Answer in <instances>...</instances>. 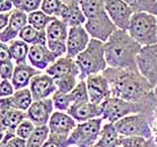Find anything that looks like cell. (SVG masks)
<instances>
[{
	"mask_svg": "<svg viewBox=\"0 0 157 147\" xmlns=\"http://www.w3.org/2000/svg\"><path fill=\"white\" fill-rule=\"evenodd\" d=\"M64 6L65 5L61 0H43L40 10L44 11L48 16L55 17V18L59 19Z\"/></svg>",
	"mask_w": 157,
	"mask_h": 147,
	"instance_id": "cell-32",
	"label": "cell"
},
{
	"mask_svg": "<svg viewBox=\"0 0 157 147\" xmlns=\"http://www.w3.org/2000/svg\"><path fill=\"white\" fill-rule=\"evenodd\" d=\"M25 119H27V112L18 109H11L5 114L0 116V129L1 134L11 133L16 134V129Z\"/></svg>",
	"mask_w": 157,
	"mask_h": 147,
	"instance_id": "cell-22",
	"label": "cell"
},
{
	"mask_svg": "<svg viewBox=\"0 0 157 147\" xmlns=\"http://www.w3.org/2000/svg\"><path fill=\"white\" fill-rule=\"evenodd\" d=\"M103 74L108 79L111 95L115 98L140 101L154 91V88L139 70L108 68Z\"/></svg>",
	"mask_w": 157,
	"mask_h": 147,
	"instance_id": "cell-1",
	"label": "cell"
},
{
	"mask_svg": "<svg viewBox=\"0 0 157 147\" xmlns=\"http://www.w3.org/2000/svg\"><path fill=\"white\" fill-rule=\"evenodd\" d=\"M54 112V103L52 98L37 100L32 103L27 110V119H29L36 127L48 125V121Z\"/></svg>",
	"mask_w": 157,
	"mask_h": 147,
	"instance_id": "cell-15",
	"label": "cell"
},
{
	"mask_svg": "<svg viewBox=\"0 0 157 147\" xmlns=\"http://www.w3.org/2000/svg\"><path fill=\"white\" fill-rule=\"evenodd\" d=\"M19 39L27 43L29 46L32 45H47V36L46 30L42 32L34 28L30 25H27L19 34Z\"/></svg>",
	"mask_w": 157,
	"mask_h": 147,
	"instance_id": "cell-27",
	"label": "cell"
},
{
	"mask_svg": "<svg viewBox=\"0 0 157 147\" xmlns=\"http://www.w3.org/2000/svg\"><path fill=\"white\" fill-rule=\"evenodd\" d=\"M61 1L66 6H80L81 0H61Z\"/></svg>",
	"mask_w": 157,
	"mask_h": 147,
	"instance_id": "cell-46",
	"label": "cell"
},
{
	"mask_svg": "<svg viewBox=\"0 0 157 147\" xmlns=\"http://www.w3.org/2000/svg\"><path fill=\"white\" fill-rule=\"evenodd\" d=\"M157 99L154 91L140 101H127L110 97L101 105L103 120L107 122H117L121 118L135 114H143L153 122L156 114Z\"/></svg>",
	"mask_w": 157,
	"mask_h": 147,
	"instance_id": "cell-3",
	"label": "cell"
},
{
	"mask_svg": "<svg viewBox=\"0 0 157 147\" xmlns=\"http://www.w3.org/2000/svg\"><path fill=\"white\" fill-rule=\"evenodd\" d=\"M134 13H149L157 16V0H124Z\"/></svg>",
	"mask_w": 157,
	"mask_h": 147,
	"instance_id": "cell-30",
	"label": "cell"
},
{
	"mask_svg": "<svg viewBox=\"0 0 157 147\" xmlns=\"http://www.w3.org/2000/svg\"><path fill=\"white\" fill-rule=\"evenodd\" d=\"M67 114L75 119L78 122H84V121L91 120L94 118H99L102 116L101 106L94 105L91 102H78L73 103Z\"/></svg>",
	"mask_w": 157,
	"mask_h": 147,
	"instance_id": "cell-20",
	"label": "cell"
},
{
	"mask_svg": "<svg viewBox=\"0 0 157 147\" xmlns=\"http://www.w3.org/2000/svg\"><path fill=\"white\" fill-rule=\"evenodd\" d=\"M29 90L33 95L34 101H37V100L52 98V95L57 91V88L55 84V80L51 75L40 73L33 78L29 84Z\"/></svg>",
	"mask_w": 157,
	"mask_h": 147,
	"instance_id": "cell-16",
	"label": "cell"
},
{
	"mask_svg": "<svg viewBox=\"0 0 157 147\" xmlns=\"http://www.w3.org/2000/svg\"><path fill=\"white\" fill-rule=\"evenodd\" d=\"M46 74L51 75L54 80L59 79L65 75H80V69L75 62V59L69 57V56H62L53 63L48 69L45 71Z\"/></svg>",
	"mask_w": 157,
	"mask_h": 147,
	"instance_id": "cell-19",
	"label": "cell"
},
{
	"mask_svg": "<svg viewBox=\"0 0 157 147\" xmlns=\"http://www.w3.org/2000/svg\"><path fill=\"white\" fill-rule=\"evenodd\" d=\"M76 125H78V121L73 117H71L67 112L54 111L47 126L51 134L69 138L71 133L76 127Z\"/></svg>",
	"mask_w": 157,
	"mask_h": 147,
	"instance_id": "cell-17",
	"label": "cell"
},
{
	"mask_svg": "<svg viewBox=\"0 0 157 147\" xmlns=\"http://www.w3.org/2000/svg\"><path fill=\"white\" fill-rule=\"evenodd\" d=\"M141 47L128 32L118 29L105 43L108 68L138 70L137 57Z\"/></svg>",
	"mask_w": 157,
	"mask_h": 147,
	"instance_id": "cell-2",
	"label": "cell"
},
{
	"mask_svg": "<svg viewBox=\"0 0 157 147\" xmlns=\"http://www.w3.org/2000/svg\"><path fill=\"white\" fill-rule=\"evenodd\" d=\"M120 135L113 122H105L102 126L99 141L95 147H118Z\"/></svg>",
	"mask_w": 157,
	"mask_h": 147,
	"instance_id": "cell-24",
	"label": "cell"
},
{
	"mask_svg": "<svg viewBox=\"0 0 157 147\" xmlns=\"http://www.w3.org/2000/svg\"><path fill=\"white\" fill-rule=\"evenodd\" d=\"M84 28L91 38L98 39L103 43L107 42L111 37L112 34L118 30L117 26L110 19L107 11L94 18L86 20V23L84 24Z\"/></svg>",
	"mask_w": 157,
	"mask_h": 147,
	"instance_id": "cell-10",
	"label": "cell"
},
{
	"mask_svg": "<svg viewBox=\"0 0 157 147\" xmlns=\"http://www.w3.org/2000/svg\"><path fill=\"white\" fill-rule=\"evenodd\" d=\"M70 99L71 102L78 103V102H89V93H88V87L85 80H80L74 90L70 93Z\"/></svg>",
	"mask_w": 157,
	"mask_h": 147,
	"instance_id": "cell-34",
	"label": "cell"
},
{
	"mask_svg": "<svg viewBox=\"0 0 157 147\" xmlns=\"http://www.w3.org/2000/svg\"><path fill=\"white\" fill-rule=\"evenodd\" d=\"M8 100L13 109H18V110L25 111V112H27V110L29 109V107L34 102L33 95H32L29 88L17 90L11 97L8 98Z\"/></svg>",
	"mask_w": 157,
	"mask_h": 147,
	"instance_id": "cell-25",
	"label": "cell"
},
{
	"mask_svg": "<svg viewBox=\"0 0 157 147\" xmlns=\"http://www.w3.org/2000/svg\"><path fill=\"white\" fill-rule=\"evenodd\" d=\"M70 27L63 20L55 19L49 24L46 29L47 47L52 51L57 59L66 55V42Z\"/></svg>",
	"mask_w": 157,
	"mask_h": 147,
	"instance_id": "cell-8",
	"label": "cell"
},
{
	"mask_svg": "<svg viewBox=\"0 0 157 147\" xmlns=\"http://www.w3.org/2000/svg\"><path fill=\"white\" fill-rule=\"evenodd\" d=\"M8 45H9L11 60L16 63V65L27 64L30 46L21 39H15L11 43H9Z\"/></svg>",
	"mask_w": 157,
	"mask_h": 147,
	"instance_id": "cell-26",
	"label": "cell"
},
{
	"mask_svg": "<svg viewBox=\"0 0 157 147\" xmlns=\"http://www.w3.org/2000/svg\"><path fill=\"white\" fill-rule=\"evenodd\" d=\"M28 25V14L24 13L19 9H15L10 15L9 25L3 30L0 32V41L1 43L9 44L13 41L19 37L20 32Z\"/></svg>",
	"mask_w": 157,
	"mask_h": 147,
	"instance_id": "cell-14",
	"label": "cell"
},
{
	"mask_svg": "<svg viewBox=\"0 0 157 147\" xmlns=\"http://www.w3.org/2000/svg\"><path fill=\"white\" fill-rule=\"evenodd\" d=\"M55 19H57V18L46 15L40 9L28 14V25L33 26L34 28H36L38 30H42V32H45L47 29V27L49 26V24Z\"/></svg>",
	"mask_w": 157,
	"mask_h": 147,
	"instance_id": "cell-28",
	"label": "cell"
},
{
	"mask_svg": "<svg viewBox=\"0 0 157 147\" xmlns=\"http://www.w3.org/2000/svg\"><path fill=\"white\" fill-rule=\"evenodd\" d=\"M148 139L139 136H120L118 147H146Z\"/></svg>",
	"mask_w": 157,
	"mask_h": 147,
	"instance_id": "cell-36",
	"label": "cell"
},
{
	"mask_svg": "<svg viewBox=\"0 0 157 147\" xmlns=\"http://www.w3.org/2000/svg\"><path fill=\"white\" fill-rule=\"evenodd\" d=\"M102 122V117L94 118L84 122H78L70 135V145L78 147H95L103 126Z\"/></svg>",
	"mask_w": 157,
	"mask_h": 147,
	"instance_id": "cell-6",
	"label": "cell"
},
{
	"mask_svg": "<svg viewBox=\"0 0 157 147\" xmlns=\"http://www.w3.org/2000/svg\"><path fill=\"white\" fill-rule=\"evenodd\" d=\"M52 100L54 103V109L56 111H63V112H67L70 107L72 106L71 99H70V95L63 93L61 91H57L52 95Z\"/></svg>",
	"mask_w": 157,
	"mask_h": 147,
	"instance_id": "cell-35",
	"label": "cell"
},
{
	"mask_svg": "<svg viewBox=\"0 0 157 147\" xmlns=\"http://www.w3.org/2000/svg\"><path fill=\"white\" fill-rule=\"evenodd\" d=\"M57 57L47 45H32L28 53V62L39 71H46Z\"/></svg>",
	"mask_w": 157,
	"mask_h": 147,
	"instance_id": "cell-18",
	"label": "cell"
},
{
	"mask_svg": "<svg viewBox=\"0 0 157 147\" xmlns=\"http://www.w3.org/2000/svg\"><path fill=\"white\" fill-rule=\"evenodd\" d=\"M71 147H78V146H71Z\"/></svg>",
	"mask_w": 157,
	"mask_h": 147,
	"instance_id": "cell-50",
	"label": "cell"
},
{
	"mask_svg": "<svg viewBox=\"0 0 157 147\" xmlns=\"http://www.w3.org/2000/svg\"><path fill=\"white\" fill-rule=\"evenodd\" d=\"M15 92H16V89L10 80H1V83H0V97L1 98H9Z\"/></svg>",
	"mask_w": 157,
	"mask_h": 147,
	"instance_id": "cell-41",
	"label": "cell"
},
{
	"mask_svg": "<svg viewBox=\"0 0 157 147\" xmlns=\"http://www.w3.org/2000/svg\"><path fill=\"white\" fill-rule=\"evenodd\" d=\"M15 9V3L11 0H0V13H11Z\"/></svg>",
	"mask_w": 157,
	"mask_h": 147,
	"instance_id": "cell-44",
	"label": "cell"
},
{
	"mask_svg": "<svg viewBox=\"0 0 157 147\" xmlns=\"http://www.w3.org/2000/svg\"><path fill=\"white\" fill-rule=\"evenodd\" d=\"M91 37L84 26L70 27L67 42H66V56L75 59L76 56L88 47Z\"/></svg>",
	"mask_w": 157,
	"mask_h": 147,
	"instance_id": "cell-13",
	"label": "cell"
},
{
	"mask_svg": "<svg viewBox=\"0 0 157 147\" xmlns=\"http://www.w3.org/2000/svg\"><path fill=\"white\" fill-rule=\"evenodd\" d=\"M138 70L153 88L157 87V44L141 47L137 57Z\"/></svg>",
	"mask_w": 157,
	"mask_h": 147,
	"instance_id": "cell-9",
	"label": "cell"
},
{
	"mask_svg": "<svg viewBox=\"0 0 157 147\" xmlns=\"http://www.w3.org/2000/svg\"><path fill=\"white\" fill-rule=\"evenodd\" d=\"M59 19L63 20L69 27L84 26L86 23V17L82 11L80 6H64Z\"/></svg>",
	"mask_w": 157,
	"mask_h": 147,
	"instance_id": "cell-23",
	"label": "cell"
},
{
	"mask_svg": "<svg viewBox=\"0 0 157 147\" xmlns=\"http://www.w3.org/2000/svg\"><path fill=\"white\" fill-rule=\"evenodd\" d=\"M11 1H13V2L15 3V5H16V3L18 2V1H19V0H11Z\"/></svg>",
	"mask_w": 157,
	"mask_h": 147,
	"instance_id": "cell-47",
	"label": "cell"
},
{
	"mask_svg": "<svg viewBox=\"0 0 157 147\" xmlns=\"http://www.w3.org/2000/svg\"><path fill=\"white\" fill-rule=\"evenodd\" d=\"M85 82L88 87L89 100L91 103L101 106L105 100L112 97L108 79L105 78L103 73L90 75L85 79Z\"/></svg>",
	"mask_w": 157,
	"mask_h": 147,
	"instance_id": "cell-11",
	"label": "cell"
},
{
	"mask_svg": "<svg viewBox=\"0 0 157 147\" xmlns=\"http://www.w3.org/2000/svg\"><path fill=\"white\" fill-rule=\"evenodd\" d=\"M101 1H103V2H105V3L107 2V0H101Z\"/></svg>",
	"mask_w": 157,
	"mask_h": 147,
	"instance_id": "cell-49",
	"label": "cell"
},
{
	"mask_svg": "<svg viewBox=\"0 0 157 147\" xmlns=\"http://www.w3.org/2000/svg\"><path fill=\"white\" fill-rule=\"evenodd\" d=\"M80 7L86 19H91L105 11V3L101 0H81Z\"/></svg>",
	"mask_w": 157,
	"mask_h": 147,
	"instance_id": "cell-29",
	"label": "cell"
},
{
	"mask_svg": "<svg viewBox=\"0 0 157 147\" xmlns=\"http://www.w3.org/2000/svg\"><path fill=\"white\" fill-rule=\"evenodd\" d=\"M75 62L80 69L78 80H85L90 75L103 73L108 69L105 43L91 38L88 47L75 57Z\"/></svg>",
	"mask_w": 157,
	"mask_h": 147,
	"instance_id": "cell-4",
	"label": "cell"
},
{
	"mask_svg": "<svg viewBox=\"0 0 157 147\" xmlns=\"http://www.w3.org/2000/svg\"><path fill=\"white\" fill-rule=\"evenodd\" d=\"M6 145L8 147H27V141L18 137V136H13L11 139L7 141Z\"/></svg>",
	"mask_w": 157,
	"mask_h": 147,
	"instance_id": "cell-42",
	"label": "cell"
},
{
	"mask_svg": "<svg viewBox=\"0 0 157 147\" xmlns=\"http://www.w3.org/2000/svg\"><path fill=\"white\" fill-rule=\"evenodd\" d=\"M127 32L143 47L157 44V16L149 13H135Z\"/></svg>",
	"mask_w": 157,
	"mask_h": 147,
	"instance_id": "cell-5",
	"label": "cell"
},
{
	"mask_svg": "<svg viewBox=\"0 0 157 147\" xmlns=\"http://www.w3.org/2000/svg\"><path fill=\"white\" fill-rule=\"evenodd\" d=\"M120 136H139L145 139L153 138L151 122L145 114H135L121 118L115 122Z\"/></svg>",
	"mask_w": 157,
	"mask_h": 147,
	"instance_id": "cell-7",
	"label": "cell"
},
{
	"mask_svg": "<svg viewBox=\"0 0 157 147\" xmlns=\"http://www.w3.org/2000/svg\"><path fill=\"white\" fill-rule=\"evenodd\" d=\"M9 60H11L9 45L5 44V43H1V46H0V61L3 62V61H9Z\"/></svg>",
	"mask_w": 157,
	"mask_h": 147,
	"instance_id": "cell-43",
	"label": "cell"
},
{
	"mask_svg": "<svg viewBox=\"0 0 157 147\" xmlns=\"http://www.w3.org/2000/svg\"><path fill=\"white\" fill-rule=\"evenodd\" d=\"M11 13H0V30H3L9 25Z\"/></svg>",
	"mask_w": 157,
	"mask_h": 147,
	"instance_id": "cell-45",
	"label": "cell"
},
{
	"mask_svg": "<svg viewBox=\"0 0 157 147\" xmlns=\"http://www.w3.org/2000/svg\"><path fill=\"white\" fill-rule=\"evenodd\" d=\"M40 73H43V71H39V70L35 69L34 66L28 65V64L16 65L13 79H11V83L15 87L16 91L21 90V89H26L30 84L34 76H36Z\"/></svg>",
	"mask_w": 157,
	"mask_h": 147,
	"instance_id": "cell-21",
	"label": "cell"
},
{
	"mask_svg": "<svg viewBox=\"0 0 157 147\" xmlns=\"http://www.w3.org/2000/svg\"><path fill=\"white\" fill-rule=\"evenodd\" d=\"M42 2L43 0H19L15 5V8L21 10L26 14H30L40 9Z\"/></svg>",
	"mask_w": 157,
	"mask_h": 147,
	"instance_id": "cell-37",
	"label": "cell"
},
{
	"mask_svg": "<svg viewBox=\"0 0 157 147\" xmlns=\"http://www.w3.org/2000/svg\"><path fill=\"white\" fill-rule=\"evenodd\" d=\"M51 134L47 125L35 128L33 135L27 141V147H43Z\"/></svg>",
	"mask_w": 157,
	"mask_h": 147,
	"instance_id": "cell-31",
	"label": "cell"
},
{
	"mask_svg": "<svg viewBox=\"0 0 157 147\" xmlns=\"http://www.w3.org/2000/svg\"><path fill=\"white\" fill-rule=\"evenodd\" d=\"M0 147H8V146H7L6 144H1V145H0Z\"/></svg>",
	"mask_w": 157,
	"mask_h": 147,
	"instance_id": "cell-48",
	"label": "cell"
},
{
	"mask_svg": "<svg viewBox=\"0 0 157 147\" xmlns=\"http://www.w3.org/2000/svg\"><path fill=\"white\" fill-rule=\"evenodd\" d=\"M78 76H74V75H65L59 79H55V84L57 90L63 93H66V95H70L78 85Z\"/></svg>",
	"mask_w": 157,
	"mask_h": 147,
	"instance_id": "cell-33",
	"label": "cell"
},
{
	"mask_svg": "<svg viewBox=\"0 0 157 147\" xmlns=\"http://www.w3.org/2000/svg\"><path fill=\"white\" fill-rule=\"evenodd\" d=\"M105 11L118 29L127 32L135 14L129 5H127L124 0H107Z\"/></svg>",
	"mask_w": 157,
	"mask_h": 147,
	"instance_id": "cell-12",
	"label": "cell"
},
{
	"mask_svg": "<svg viewBox=\"0 0 157 147\" xmlns=\"http://www.w3.org/2000/svg\"><path fill=\"white\" fill-rule=\"evenodd\" d=\"M36 126L29 120V119H25V120L21 122V124L17 127L16 129V136L23 138V139H26L28 141L29 137L33 135L34 130H35Z\"/></svg>",
	"mask_w": 157,
	"mask_h": 147,
	"instance_id": "cell-38",
	"label": "cell"
},
{
	"mask_svg": "<svg viewBox=\"0 0 157 147\" xmlns=\"http://www.w3.org/2000/svg\"><path fill=\"white\" fill-rule=\"evenodd\" d=\"M15 68H16V66H15V64L13 63V60L1 62V65H0L1 80H10V81H11L13 72H15Z\"/></svg>",
	"mask_w": 157,
	"mask_h": 147,
	"instance_id": "cell-40",
	"label": "cell"
},
{
	"mask_svg": "<svg viewBox=\"0 0 157 147\" xmlns=\"http://www.w3.org/2000/svg\"><path fill=\"white\" fill-rule=\"evenodd\" d=\"M43 147H71V145L69 143V138L49 134L48 139Z\"/></svg>",
	"mask_w": 157,
	"mask_h": 147,
	"instance_id": "cell-39",
	"label": "cell"
}]
</instances>
